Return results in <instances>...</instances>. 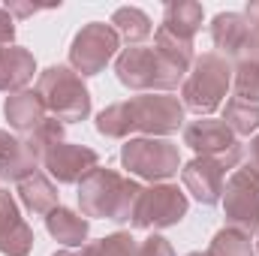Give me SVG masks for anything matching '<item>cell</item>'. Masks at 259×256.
I'll list each match as a JSON object with an SVG mask.
<instances>
[{
    "instance_id": "12",
    "label": "cell",
    "mask_w": 259,
    "mask_h": 256,
    "mask_svg": "<svg viewBox=\"0 0 259 256\" xmlns=\"http://www.w3.org/2000/svg\"><path fill=\"white\" fill-rule=\"evenodd\" d=\"M100 163L97 151L88 145H72V142H58L46 157L42 166L49 169L52 178H58V184H78L88 172H94Z\"/></svg>"
},
{
    "instance_id": "25",
    "label": "cell",
    "mask_w": 259,
    "mask_h": 256,
    "mask_svg": "<svg viewBox=\"0 0 259 256\" xmlns=\"http://www.w3.org/2000/svg\"><path fill=\"white\" fill-rule=\"evenodd\" d=\"M232 84H235L238 100H247V103L259 106V61L238 58V64L232 69Z\"/></svg>"
},
{
    "instance_id": "21",
    "label": "cell",
    "mask_w": 259,
    "mask_h": 256,
    "mask_svg": "<svg viewBox=\"0 0 259 256\" xmlns=\"http://www.w3.org/2000/svg\"><path fill=\"white\" fill-rule=\"evenodd\" d=\"M112 30L124 39V42H130V46H139L142 39H148L151 36V18L139 9V6H121V9H115L112 12Z\"/></svg>"
},
{
    "instance_id": "10",
    "label": "cell",
    "mask_w": 259,
    "mask_h": 256,
    "mask_svg": "<svg viewBox=\"0 0 259 256\" xmlns=\"http://www.w3.org/2000/svg\"><path fill=\"white\" fill-rule=\"evenodd\" d=\"M184 145H190L199 157H217V160H226L232 166H238V160H241L238 136L223 121H214V118H199L193 124H187Z\"/></svg>"
},
{
    "instance_id": "1",
    "label": "cell",
    "mask_w": 259,
    "mask_h": 256,
    "mask_svg": "<svg viewBox=\"0 0 259 256\" xmlns=\"http://www.w3.org/2000/svg\"><path fill=\"white\" fill-rule=\"evenodd\" d=\"M142 187L118 175L115 169H94L78 181V205L84 217H106L115 223H127L133 217L136 199Z\"/></svg>"
},
{
    "instance_id": "7",
    "label": "cell",
    "mask_w": 259,
    "mask_h": 256,
    "mask_svg": "<svg viewBox=\"0 0 259 256\" xmlns=\"http://www.w3.org/2000/svg\"><path fill=\"white\" fill-rule=\"evenodd\" d=\"M130 118V133L139 130L151 139H163L184 124V103L172 94H142L124 100Z\"/></svg>"
},
{
    "instance_id": "3",
    "label": "cell",
    "mask_w": 259,
    "mask_h": 256,
    "mask_svg": "<svg viewBox=\"0 0 259 256\" xmlns=\"http://www.w3.org/2000/svg\"><path fill=\"white\" fill-rule=\"evenodd\" d=\"M232 88V66L217 52H205L193 58L190 75L181 84V103L184 109L196 112L199 118H208L214 109L223 106V97Z\"/></svg>"
},
{
    "instance_id": "16",
    "label": "cell",
    "mask_w": 259,
    "mask_h": 256,
    "mask_svg": "<svg viewBox=\"0 0 259 256\" xmlns=\"http://www.w3.org/2000/svg\"><path fill=\"white\" fill-rule=\"evenodd\" d=\"M3 115L9 121V127L18 133H30L46 121V106L39 100L36 91H18L12 97H6L3 103Z\"/></svg>"
},
{
    "instance_id": "20",
    "label": "cell",
    "mask_w": 259,
    "mask_h": 256,
    "mask_svg": "<svg viewBox=\"0 0 259 256\" xmlns=\"http://www.w3.org/2000/svg\"><path fill=\"white\" fill-rule=\"evenodd\" d=\"M18 196L24 202V208L36 217H49L58 208V187L52 184V178L46 172H33L24 181H18Z\"/></svg>"
},
{
    "instance_id": "8",
    "label": "cell",
    "mask_w": 259,
    "mask_h": 256,
    "mask_svg": "<svg viewBox=\"0 0 259 256\" xmlns=\"http://www.w3.org/2000/svg\"><path fill=\"white\" fill-rule=\"evenodd\" d=\"M118 49H121V36L112 30V24L91 21V24H84L72 36V46H69V69L78 72L81 78L84 75H97V72H103L106 64L118 55Z\"/></svg>"
},
{
    "instance_id": "13",
    "label": "cell",
    "mask_w": 259,
    "mask_h": 256,
    "mask_svg": "<svg viewBox=\"0 0 259 256\" xmlns=\"http://www.w3.org/2000/svg\"><path fill=\"white\" fill-rule=\"evenodd\" d=\"M33 247V229L18 214V205L9 190H0V253L27 256Z\"/></svg>"
},
{
    "instance_id": "29",
    "label": "cell",
    "mask_w": 259,
    "mask_h": 256,
    "mask_svg": "<svg viewBox=\"0 0 259 256\" xmlns=\"http://www.w3.org/2000/svg\"><path fill=\"white\" fill-rule=\"evenodd\" d=\"M15 39V18L6 12V6H0V46H12Z\"/></svg>"
},
{
    "instance_id": "26",
    "label": "cell",
    "mask_w": 259,
    "mask_h": 256,
    "mask_svg": "<svg viewBox=\"0 0 259 256\" xmlns=\"http://www.w3.org/2000/svg\"><path fill=\"white\" fill-rule=\"evenodd\" d=\"M139 244L130 232H115V235H106L100 241H91L84 244L78 256H136Z\"/></svg>"
},
{
    "instance_id": "2",
    "label": "cell",
    "mask_w": 259,
    "mask_h": 256,
    "mask_svg": "<svg viewBox=\"0 0 259 256\" xmlns=\"http://www.w3.org/2000/svg\"><path fill=\"white\" fill-rule=\"evenodd\" d=\"M118 81L130 91H145V94H169L178 84H184L187 69L172 64L151 46H130L115 61Z\"/></svg>"
},
{
    "instance_id": "19",
    "label": "cell",
    "mask_w": 259,
    "mask_h": 256,
    "mask_svg": "<svg viewBox=\"0 0 259 256\" xmlns=\"http://www.w3.org/2000/svg\"><path fill=\"white\" fill-rule=\"evenodd\" d=\"M46 229H49V235H52L55 241H61L64 247H84L91 223H88L84 214L58 205V208L46 217Z\"/></svg>"
},
{
    "instance_id": "35",
    "label": "cell",
    "mask_w": 259,
    "mask_h": 256,
    "mask_svg": "<svg viewBox=\"0 0 259 256\" xmlns=\"http://www.w3.org/2000/svg\"><path fill=\"white\" fill-rule=\"evenodd\" d=\"M256 253H259V241H256Z\"/></svg>"
},
{
    "instance_id": "9",
    "label": "cell",
    "mask_w": 259,
    "mask_h": 256,
    "mask_svg": "<svg viewBox=\"0 0 259 256\" xmlns=\"http://www.w3.org/2000/svg\"><path fill=\"white\" fill-rule=\"evenodd\" d=\"M187 214V193L178 190V184H151L142 187L130 223L136 229H166L181 223V217Z\"/></svg>"
},
{
    "instance_id": "30",
    "label": "cell",
    "mask_w": 259,
    "mask_h": 256,
    "mask_svg": "<svg viewBox=\"0 0 259 256\" xmlns=\"http://www.w3.org/2000/svg\"><path fill=\"white\" fill-rule=\"evenodd\" d=\"M241 15H244V21H247L250 33H253V36H259V0H253V3H247Z\"/></svg>"
},
{
    "instance_id": "4",
    "label": "cell",
    "mask_w": 259,
    "mask_h": 256,
    "mask_svg": "<svg viewBox=\"0 0 259 256\" xmlns=\"http://www.w3.org/2000/svg\"><path fill=\"white\" fill-rule=\"evenodd\" d=\"M36 94L46 112H52V118H58L61 124L84 121L91 115V91L84 88L81 75L69 66H49L46 72H39Z\"/></svg>"
},
{
    "instance_id": "27",
    "label": "cell",
    "mask_w": 259,
    "mask_h": 256,
    "mask_svg": "<svg viewBox=\"0 0 259 256\" xmlns=\"http://www.w3.org/2000/svg\"><path fill=\"white\" fill-rule=\"evenodd\" d=\"M97 130L106 139H127L130 136V118H127V106L124 103H112L109 109H103L97 115Z\"/></svg>"
},
{
    "instance_id": "22",
    "label": "cell",
    "mask_w": 259,
    "mask_h": 256,
    "mask_svg": "<svg viewBox=\"0 0 259 256\" xmlns=\"http://www.w3.org/2000/svg\"><path fill=\"white\" fill-rule=\"evenodd\" d=\"M58 142H64V124H61L58 118H46L39 127L30 130V133H24V139H21L24 151H27L36 163H42V157H46Z\"/></svg>"
},
{
    "instance_id": "5",
    "label": "cell",
    "mask_w": 259,
    "mask_h": 256,
    "mask_svg": "<svg viewBox=\"0 0 259 256\" xmlns=\"http://www.w3.org/2000/svg\"><path fill=\"white\" fill-rule=\"evenodd\" d=\"M121 163H124V169L130 175H139L145 181L163 184L166 178L178 175L181 154H178V145L169 142V139L142 136V139H130L121 148Z\"/></svg>"
},
{
    "instance_id": "17",
    "label": "cell",
    "mask_w": 259,
    "mask_h": 256,
    "mask_svg": "<svg viewBox=\"0 0 259 256\" xmlns=\"http://www.w3.org/2000/svg\"><path fill=\"white\" fill-rule=\"evenodd\" d=\"M202 21H205V9H202V3H196V0H172V3H166L163 24H160V27L169 30V33L178 36V39L193 42V36L199 33Z\"/></svg>"
},
{
    "instance_id": "32",
    "label": "cell",
    "mask_w": 259,
    "mask_h": 256,
    "mask_svg": "<svg viewBox=\"0 0 259 256\" xmlns=\"http://www.w3.org/2000/svg\"><path fill=\"white\" fill-rule=\"evenodd\" d=\"M247 166L259 169V133L250 139V151H247Z\"/></svg>"
},
{
    "instance_id": "18",
    "label": "cell",
    "mask_w": 259,
    "mask_h": 256,
    "mask_svg": "<svg viewBox=\"0 0 259 256\" xmlns=\"http://www.w3.org/2000/svg\"><path fill=\"white\" fill-rule=\"evenodd\" d=\"M36 166H39V163L24 151L21 139H15V136H9L6 130H0V178L18 184V181H24L27 175L39 172Z\"/></svg>"
},
{
    "instance_id": "11",
    "label": "cell",
    "mask_w": 259,
    "mask_h": 256,
    "mask_svg": "<svg viewBox=\"0 0 259 256\" xmlns=\"http://www.w3.org/2000/svg\"><path fill=\"white\" fill-rule=\"evenodd\" d=\"M235 169L226 160L217 157H196L181 169V181L187 193L202 205H217L223 199V187H226V172Z\"/></svg>"
},
{
    "instance_id": "15",
    "label": "cell",
    "mask_w": 259,
    "mask_h": 256,
    "mask_svg": "<svg viewBox=\"0 0 259 256\" xmlns=\"http://www.w3.org/2000/svg\"><path fill=\"white\" fill-rule=\"evenodd\" d=\"M36 61L27 49L21 46H0V91H24V84L33 78Z\"/></svg>"
},
{
    "instance_id": "23",
    "label": "cell",
    "mask_w": 259,
    "mask_h": 256,
    "mask_svg": "<svg viewBox=\"0 0 259 256\" xmlns=\"http://www.w3.org/2000/svg\"><path fill=\"white\" fill-rule=\"evenodd\" d=\"M223 124L232 130L235 136H250L259 130V106L256 103H247V100H226L223 106Z\"/></svg>"
},
{
    "instance_id": "28",
    "label": "cell",
    "mask_w": 259,
    "mask_h": 256,
    "mask_svg": "<svg viewBox=\"0 0 259 256\" xmlns=\"http://www.w3.org/2000/svg\"><path fill=\"white\" fill-rule=\"evenodd\" d=\"M136 256H175V250H172V244L163 235H151V238H145L139 244Z\"/></svg>"
},
{
    "instance_id": "6",
    "label": "cell",
    "mask_w": 259,
    "mask_h": 256,
    "mask_svg": "<svg viewBox=\"0 0 259 256\" xmlns=\"http://www.w3.org/2000/svg\"><path fill=\"white\" fill-rule=\"evenodd\" d=\"M223 214H226V226L238 229L244 235H256L259 232V169L253 166H238L226 187H223Z\"/></svg>"
},
{
    "instance_id": "31",
    "label": "cell",
    "mask_w": 259,
    "mask_h": 256,
    "mask_svg": "<svg viewBox=\"0 0 259 256\" xmlns=\"http://www.w3.org/2000/svg\"><path fill=\"white\" fill-rule=\"evenodd\" d=\"M6 12H9V15H21V18H27V15H33V12H39V6H30V3H15V0H9V3H6Z\"/></svg>"
},
{
    "instance_id": "14",
    "label": "cell",
    "mask_w": 259,
    "mask_h": 256,
    "mask_svg": "<svg viewBox=\"0 0 259 256\" xmlns=\"http://www.w3.org/2000/svg\"><path fill=\"white\" fill-rule=\"evenodd\" d=\"M247 39H250V27H247L241 12H217L214 15V21H211V42H214L220 58H226V61L235 58L238 61L244 46H247Z\"/></svg>"
},
{
    "instance_id": "24",
    "label": "cell",
    "mask_w": 259,
    "mask_h": 256,
    "mask_svg": "<svg viewBox=\"0 0 259 256\" xmlns=\"http://www.w3.org/2000/svg\"><path fill=\"white\" fill-rule=\"evenodd\" d=\"M208 256H256L253 244H250V235L238 232V229H220L214 238H211V247Z\"/></svg>"
},
{
    "instance_id": "33",
    "label": "cell",
    "mask_w": 259,
    "mask_h": 256,
    "mask_svg": "<svg viewBox=\"0 0 259 256\" xmlns=\"http://www.w3.org/2000/svg\"><path fill=\"white\" fill-rule=\"evenodd\" d=\"M55 256H78V253H72V250H64V253H55Z\"/></svg>"
},
{
    "instance_id": "34",
    "label": "cell",
    "mask_w": 259,
    "mask_h": 256,
    "mask_svg": "<svg viewBox=\"0 0 259 256\" xmlns=\"http://www.w3.org/2000/svg\"><path fill=\"white\" fill-rule=\"evenodd\" d=\"M187 256H208V253H187Z\"/></svg>"
}]
</instances>
